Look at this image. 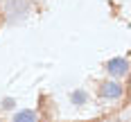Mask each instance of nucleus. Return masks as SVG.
Returning <instances> with one entry per match:
<instances>
[{"instance_id":"obj_3","label":"nucleus","mask_w":131,"mask_h":122,"mask_svg":"<svg viewBox=\"0 0 131 122\" xmlns=\"http://www.w3.org/2000/svg\"><path fill=\"white\" fill-rule=\"evenodd\" d=\"M102 97H108V99H115V97H120L122 95V86L120 84H115V81H106L104 86H102Z\"/></svg>"},{"instance_id":"obj_6","label":"nucleus","mask_w":131,"mask_h":122,"mask_svg":"<svg viewBox=\"0 0 131 122\" xmlns=\"http://www.w3.org/2000/svg\"><path fill=\"white\" fill-rule=\"evenodd\" d=\"M14 106V99H5V108H12Z\"/></svg>"},{"instance_id":"obj_1","label":"nucleus","mask_w":131,"mask_h":122,"mask_svg":"<svg viewBox=\"0 0 131 122\" xmlns=\"http://www.w3.org/2000/svg\"><path fill=\"white\" fill-rule=\"evenodd\" d=\"M27 12H29V2H27V0H9V2H7V18H9V20L25 18Z\"/></svg>"},{"instance_id":"obj_4","label":"nucleus","mask_w":131,"mask_h":122,"mask_svg":"<svg viewBox=\"0 0 131 122\" xmlns=\"http://www.w3.org/2000/svg\"><path fill=\"white\" fill-rule=\"evenodd\" d=\"M14 122H36V115H34V111H20V113H16Z\"/></svg>"},{"instance_id":"obj_2","label":"nucleus","mask_w":131,"mask_h":122,"mask_svg":"<svg viewBox=\"0 0 131 122\" xmlns=\"http://www.w3.org/2000/svg\"><path fill=\"white\" fill-rule=\"evenodd\" d=\"M106 70H108L111 75H115V77H122V75H127L129 63H127L124 59H111V61L106 63Z\"/></svg>"},{"instance_id":"obj_5","label":"nucleus","mask_w":131,"mask_h":122,"mask_svg":"<svg viewBox=\"0 0 131 122\" xmlns=\"http://www.w3.org/2000/svg\"><path fill=\"white\" fill-rule=\"evenodd\" d=\"M72 102H75V104H84V102H86V93H84V91H75V93H72Z\"/></svg>"}]
</instances>
